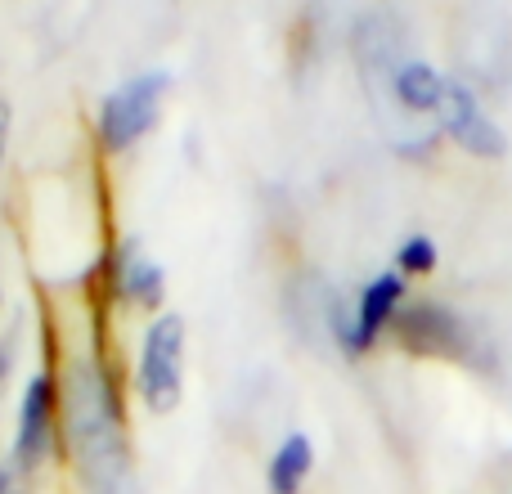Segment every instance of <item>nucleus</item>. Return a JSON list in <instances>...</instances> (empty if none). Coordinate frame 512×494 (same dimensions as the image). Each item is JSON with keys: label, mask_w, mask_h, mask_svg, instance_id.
<instances>
[{"label": "nucleus", "mask_w": 512, "mask_h": 494, "mask_svg": "<svg viewBox=\"0 0 512 494\" xmlns=\"http://www.w3.org/2000/svg\"><path fill=\"white\" fill-rule=\"evenodd\" d=\"M68 441L77 468L95 494H113L126 477L122 409L95 364H72L68 373Z\"/></svg>", "instance_id": "nucleus-1"}, {"label": "nucleus", "mask_w": 512, "mask_h": 494, "mask_svg": "<svg viewBox=\"0 0 512 494\" xmlns=\"http://www.w3.org/2000/svg\"><path fill=\"white\" fill-rule=\"evenodd\" d=\"M400 306H405V274H378L373 283H364V292L355 297L351 310L333 315V337L346 355H369L373 342L396 324Z\"/></svg>", "instance_id": "nucleus-2"}, {"label": "nucleus", "mask_w": 512, "mask_h": 494, "mask_svg": "<svg viewBox=\"0 0 512 494\" xmlns=\"http://www.w3.org/2000/svg\"><path fill=\"white\" fill-rule=\"evenodd\" d=\"M180 382H185V319L162 315L144 337L140 360V396L153 414H171L180 405Z\"/></svg>", "instance_id": "nucleus-3"}, {"label": "nucleus", "mask_w": 512, "mask_h": 494, "mask_svg": "<svg viewBox=\"0 0 512 494\" xmlns=\"http://www.w3.org/2000/svg\"><path fill=\"white\" fill-rule=\"evenodd\" d=\"M396 342L423 360H463L468 355V328L441 301H409L396 315Z\"/></svg>", "instance_id": "nucleus-4"}, {"label": "nucleus", "mask_w": 512, "mask_h": 494, "mask_svg": "<svg viewBox=\"0 0 512 494\" xmlns=\"http://www.w3.org/2000/svg\"><path fill=\"white\" fill-rule=\"evenodd\" d=\"M162 90H167V77L149 72V77H131L126 86H117L113 95L99 108V135H104L108 149H131L144 131H153L162 108Z\"/></svg>", "instance_id": "nucleus-5"}, {"label": "nucleus", "mask_w": 512, "mask_h": 494, "mask_svg": "<svg viewBox=\"0 0 512 494\" xmlns=\"http://www.w3.org/2000/svg\"><path fill=\"white\" fill-rule=\"evenodd\" d=\"M436 117H441V131L450 135V140L459 144L463 153H472V158L499 162V158L508 153L504 131H499L495 117L481 108V99L472 95L463 81H450V77H445V99H441V108H436Z\"/></svg>", "instance_id": "nucleus-6"}, {"label": "nucleus", "mask_w": 512, "mask_h": 494, "mask_svg": "<svg viewBox=\"0 0 512 494\" xmlns=\"http://www.w3.org/2000/svg\"><path fill=\"white\" fill-rule=\"evenodd\" d=\"M50 427H54V382L32 378L23 396V414H18V445H14V468L32 472L41 468L45 450H50Z\"/></svg>", "instance_id": "nucleus-7"}, {"label": "nucleus", "mask_w": 512, "mask_h": 494, "mask_svg": "<svg viewBox=\"0 0 512 494\" xmlns=\"http://www.w3.org/2000/svg\"><path fill=\"white\" fill-rule=\"evenodd\" d=\"M391 90H396L400 108H409V113H436L441 99H445V77L432 68V63L409 59V63H400L396 68Z\"/></svg>", "instance_id": "nucleus-8"}, {"label": "nucleus", "mask_w": 512, "mask_h": 494, "mask_svg": "<svg viewBox=\"0 0 512 494\" xmlns=\"http://www.w3.org/2000/svg\"><path fill=\"white\" fill-rule=\"evenodd\" d=\"M310 468H315V445H310V436H301V432L283 436V445L270 459V494H301Z\"/></svg>", "instance_id": "nucleus-9"}, {"label": "nucleus", "mask_w": 512, "mask_h": 494, "mask_svg": "<svg viewBox=\"0 0 512 494\" xmlns=\"http://www.w3.org/2000/svg\"><path fill=\"white\" fill-rule=\"evenodd\" d=\"M122 292L131 301H144V306H158L162 301V270L140 247H131V252L122 256Z\"/></svg>", "instance_id": "nucleus-10"}, {"label": "nucleus", "mask_w": 512, "mask_h": 494, "mask_svg": "<svg viewBox=\"0 0 512 494\" xmlns=\"http://www.w3.org/2000/svg\"><path fill=\"white\" fill-rule=\"evenodd\" d=\"M436 261H441L436 243L427 239V234H414V239L400 243V252H396V274H409V279H414V274H432Z\"/></svg>", "instance_id": "nucleus-11"}, {"label": "nucleus", "mask_w": 512, "mask_h": 494, "mask_svg": "<svg viewBox=\"0 0 512 494\" xmlns=\"http://www.w3.org/2000/svg\"><path fill=\"white\" fill-rule=\"evenodd\" d=\"M0 494H27L23 468H0Z\"/></svg>", "instance_id": "nucleus-12"}, {"label": "nucleus", "mask_w": 512, "mask_h": 494, "mask_svg": "<svg viewBox=\"0 0 512 494\" xmlns=\"http://www.w3.org/2000/svg\"><path fill=\"white\" fill-rule=\"evenodd\" d=\"M5 144H9V104L0 99V158H5Z\"/></svg>", "instance_id": "nucleus-13"}]
</instances>
